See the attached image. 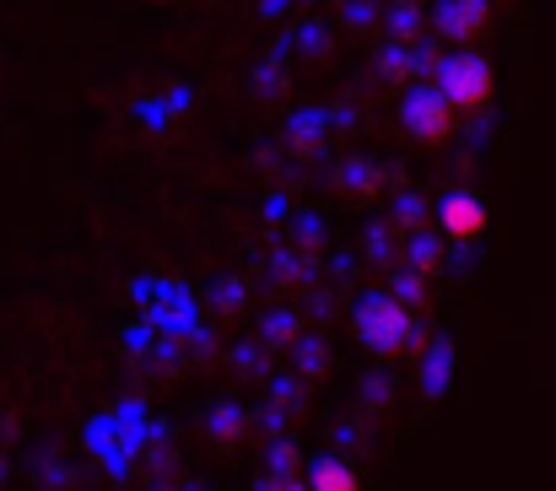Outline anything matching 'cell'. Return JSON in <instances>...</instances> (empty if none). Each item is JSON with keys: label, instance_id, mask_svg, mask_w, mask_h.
Returning <instances> with one entry per match:
<instances>
[{"label": "cell", "instance_id": "277c9868", "mask_svg": "<svg viewBox=\"0 0 556 491\" xmlns=\"http://www.w3.org/2000/svg\"><path fill=\"white\" fill-rule=\"evenodd\" d=\"M438 222H443V232H448L454 243H470V238H481V232H486L492 211H486V200H481V194H470V189H454V194H443V205H438Z\"/></svg>", "mask_w": 556, "mask_h": 491}, {"label": "cell", "instance_id": "5b68a950", "mask_svg": "<svg viewBox=\"0 0 556 491\" xmlns=\"http://www.w3.org/2000/svg\"><path fill=\"white\" fill-rule=\"evenodd\" d=\"M486 22H492V5H486V0H438V5H432V27H438L443 38H454V43L481 38Z\"/></svg>", "mask_w": 556, "mask_h": 491}, {"label": "cell", "instance_id": "52a82bcc", "mask_svg": "<svg viewBox=\"0 0 556 491\" xmlns=\"http://www.w3.org/2000/svg\"><path fill=\"white\" fill-rule=\"evenodd\" d=\"M265 491H298V487H287V481H265Z\"/></svg>", "mask_w": 556, "mask_h": 491}, {"label": "cell", "instance_id": "6da1fadb", "mask_svg": "<svg viewBox=\"0 0 556 491\" xmlns=\"http://www.w3.org/2000/svg\"><path fill=\"white\" fill-rule=\"evenodd\" d=\"M492 92H497V71H492V60L459 49V54H448V60L438 65V98H443L454 114H476V109H486Z\"/></svg>", "mask_w": 556, "mask_h": 491}, {"label": "cell", "instance_id": "3957f363", "mask_svg": "<svg viewBox=\"0 0 556 491\" xmlns=\"http://www.w3.org/2000/svg\"><path fill=\"white\" fill-rule=\"evenodd\" d=\"M400 125H405V136H410V141L438 147V141H448V136H454L459 114L438 98V87H416V92H405V98H400Z\"/></svg>", "mask_w": 556, "mask_h": 491}, {"label": "cell", "instance_id": "ba28073f", "mask_svg": "<svg viewBox=\"0 0 556 491\" xmlns=\"http://www.w3.org/2000/svg\"><path fill=\"white\" fill-rule=\"evenodd\" d=\"M486 5H497V0H486Z\"/></svg>", "mask_w": 556, "mask_h": 491}, {"label": "cell", "instance_id": "7a4b0ae2", "mask_svg": "<svg viewBox=\"0 0 556 491\" xmlns=\"http://www.w3.org/2000/svg\"><path fill=\"white\" fill-rule=\"evenodd\" d=\"M357 340L378 351V356H394V351H405L410 340H416V319H410V309L400 303V298H389V292H372L368 303L357 309Z\"/></svg>", "mask_w": 556, "mask_h": 491}, {"label": "cell", "instance_id": "8992f818", "mask_svg": "<svg viewBox=\"0 0 556 491\" xmlns=\"http://www.w3.org/2000/svg\"><path fill=\"white\" fill-rule=\"evenodd\" d=\"M308 491H363V481H357V470L346 459H314Z\"/></svg>", "mask_w": 556, "mask_h": 491}]
</instances>
